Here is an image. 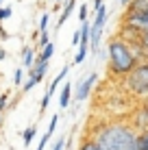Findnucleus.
I'll list each match as a JSON object with an SVG mask.
<instances>
[{"mask_svg": "<svg viewBox=\"0 0 148 150\" xmlns=\"http://www.w3.org/2000/svg\"><path fill=\"white\" fill-rule=\"evenodd\" d=\"M91 139L100 150H137V131L129 122H103L94 128Z\"/></svg>", "mask_w": 148, "mask_h": 150, "instance_id": "obj_1", "label": "nucleus"}, {"mask_svg": "<svg viewBox=\"0 0 148 150\" xmlns=\"http://www.w3.org/2000/svg\"><path fill=\"white\" fill-rule=\"evenodd\" d=\"M107 52H109V74L115 79H124L131 72L135 70V65L140 63L135 50L126 44L124 39L113 37L107 46Z\"/></svg>", "mask_w": 148, "mask_h": 150, "instance_id": "obj_2", "label": "nucleus"}, {"mask_svg": "<svg viewBox=\"0 0 148 150\" xmlns=\"http://www.w3.org/2000/svg\"><path fill=\"white\" fill-rule=\"evenodd\" d=\"M124 87L126 91H131L137 98L148 96V63L146 61H140L135 65V70L129 76H124Z\"/></svg>", "mask_w": 148, "mask_h": 150, "instance_id": "obj_3", "label": "nucleus"}, {"mask_svg": "<svg viewBox=\"0 0 148 150\" xmlns=\"http://www.w3.org/2000/svg\"><path fill=\"white\" fill-rule=\"evenodd\" d=\"M68 72H70V68H68V65H65V68H63V70H61V72H59V74H57V76H55V79H52V83H50V87H48V91H46V94H44V100H42V105H39V113H44V111H46V107H48V102H50V98H52V94H55V91H57V87H59V83H61V81H63V79H65V76H68Z\"/></svg>", "mask_w": 148, "mask_h": 150, "instance_id": "obj_4", "label": "nucleus"}, {"mask_svg": "<svg viewBox=\"0 0 148 150\" xmlns=\"http://www.w3.org/2000/svg\"><path fill=\"white\" fill-rule=\"evenodd\" d=\"M96 81H98V74H89L85 81L81 79L79 87H76V91H74V100H76V102H83L85 98L89 96V91H91V87L96 85Z\"/></svg>", "mask_w": 148, "mask_h": 150, "instance_id": "obj_5", "label": "nucleus"}, {"mask_svg": "<svg viewBox=\"0 0 148 150\" xmlns=\"http://www.w3.org/2000/svg\"><path fill=\"white\" fill-rule=\"evenodd\" d=\"M122 24H129V26L137 28L140 33H148V13H137V15H122Z\"/></svg>", "mask_w": 148, "mask_h": 150, "instance_id": "obj_6", "label": "nucleus"}, {"mask_svg": "<svg viewBox=\"0 0 148 150\" xmlns=\"http://www.w3.org/2000/svg\"><path fill=\"white\" fill-rule=\"evenodd\" d=\"M126 15H137V13H148V0H131L126 7Z\"/></svg>", "mask_w": 148, "mask_h": 150, "instance_id": "obj_7", "label": "nucleus"}, {"mask_svg": "<svg viewBox=\"0 0 148 150\" xmlns=\"http://www.w3.org/2000/svg\"><path fill=\"white\" fill-rule=\"evenodd\" d=\"M70 98H72V83H65L61 87V96H59V107L61 109H68L70 107Z\"/></svg>", "mask_w": 148, "mask_h": 150, "instance_id": "obj_8", "label": "nucleus"}, {"mask_svg": "<svg viewBox=\"0 0 148 150\" xmlns=\"http://www.w3.org/2000/svg\"><path fill=\"white\" fill-rule=\"evenodd\" d=\"M105 22H107V7L103 4V7L96 11V18H94V22H91V26L94 28H105Z\"/></svg>", "mask_w": 148, "mask_h": 150, "instance_id": "obj_9", "label": "nucleus"}, {"mask_svg": "<svg viewBox=\"0 0 148 150\" xmlns=\"http://www.w3.org/2000/svg\"><path fill=\"white\" fill-rule=\"evenodd\" d=\"M35 133H37V124H30V126L24 128V133H22V144L24 146H30V142L35 139Z\"/></svg>", "mask_w": 148, "mask_h": 150, "instance_id": "obj_10", "label": "nucleus"}, {"mask_svg": "<svg viewBox=\"0 0 148 150\" xmlns=\"http://www.w3.org/2000/svg\"><path fill=\"white\" fill-rule=\"evenodd\" d=\"M74 7H76V0H68V4L63 7V11H61V15H59V22H57V26H61V24H63L65 20L70 18V13L74 11Z\"/></svg>", "mask_w": 148, "mask_h": 150, "instance_id": "obj_11", "label": "nucleus"}, {"mask_svg": "<svg viewBox=\"0 0 148 150\" xmlns=\"http://www.w3.org/2000/svg\"><path fill=\"white\" fill-rule=\"evenodd\" d=\"M52 52H55V44L50 41L48 46H44V48H42V52L37 54V59H35V61H46V63H48V61L52 59Z\"/></svg>", "mask_w": 148, "mask_h": 150, "instance_id": "obj_12", "label": "nucleus"}, {"mask_svg": "<svg viewBox=\"0 0 148 150\" xmlns=\"http://www.w3.org/2000/svg\"><path fill=\"white\" fill-rule=\"evenodd\" d=\"M35 59H37V54H35V50L33 48H26L24 50V68L30 70L35 65Z\"/></svg>", "mask_w": 148, "mask_h": 150, "instance_id": "obj_13", "label": "nucleus"}, {"mask_svg": "<svg viewBox=\"0 0 148 150\" xmlns=\"http://www.w3.org/2000/svg\"><path fill=\"white\" fill-rule=\"evenodd\" d=\"M137 150H148V131L137 133Z\"/></svg>", "mask_w": 148, "mask_h": 150, "instance_id": "obj_14", "label": "nucleus"}, {"mask_svg": "<svg viewBox=\"0 0 148 150\" xmlns=\"http://www.w3.org/2000/svg\"><path fill=\"white\" fill-rule=\"evenodd\" d=\"M76 150H100V148L96 146V142H94L91 137H85L83 142L79 144V148H76Z\"/></svg>", "mask_w": 148, "mask_h": 150, "instance_id": "obj_15", "label": "nucleus"}, {"mask_svg": "<svg viewBox=\"0 0 148 150\" xmlns=\"http://www.w3.org/2000/svg\"><path fill=\"white\" fill-rule=\"evenodd\" d=\"M48 24H50V13H44L42 22H39V33H48Z\"/></svg>", "mask_w": 148, "mask_h": 150, "instance_id": "obj_16", "label": "nucleus"}, {"mask_svg": "<svg viewBox=\"0 0 148 150\" xmlns=\"http://www.w3.org/2000/svg\"><path fill=\"white\" fill-rule=\"evenodd\" d=\"M9 107V91L0 94V113H4V109Z\"/></svg>", "mask_w": 148, "mask_h": 150, "instance_id": "obj_17", "label": "nucleus"}, {"mask_svg": "<svg viewBox=\"0 0 148 150\" xmlns=\"http://www.w3.org/2000/svg\"><path fill=\"white\" fill-rule=\"evenodd\" d=\"M79 20H81V24H83V22H87V4H81V7H79Z\"/></svg>", "mask_w": 148, "mask_h": 150, "instance_id": "obj_18", "label": "nucleus"}, {"mask_svg": "<svg viewBox=\"0 0 148 150\" xmlns=\"http://www.w3.org/2000/svg\"><path fill=\"white\" fill-rule=\"evenodd\" d=\"M57 122H59V115H52V120H50V126H48V137H52V133H55V128H57Z\"/></svg>", "mask_w": 148, "mask_h": 150, "instance_id": "obj_19", "label": "nucleus"}, {"mask_svg": "<svg viewBox=\"0 0 148 150\" xmlns=\"http://www.w3.org/2000/svg\"><path fill=\"white\" fill-rule=\"evenodd\" d=\"M7 18H11V9L9 7H0V22H4Z\"/></svg>", "mask_w": 148, "mask_h": 150, "instance_id": "obj_20", "label": "nucleus"}, {"mask_svg": "<svg viewBox=\"0 0 148 150\" xmlns=\"http://www.w3.org/2000/svg\"><path fill=\"white\" fill-rule=\"evenodd\" d=\"M35 85H37V83H35L33 79H28L26 83H24V87H22V91H28V89H33V87H35Z\"/></svg>", "mask_w": 148, "mask_h": 150, "instance_id": "obj_21", "label": "nucleus"}, {"mask_svg": "<svg viewBox=\"0 0 148 150\" xmlns=\"http://www.w3.org/2000/svg\"><path fill=\"white\" fill-rule=\"evenodd\" d=\"M63 148H65V137H61L59 142H57V144L52 146V150H63Z\"/></svg>", "mask_w": 148, "mask_h": 150, "instance_id": "obj_22", "label": "nucleus"}, {"mask_svg": "<svg viewBox=\"0 0 148 150\" xmlns=\"http://www.w3.org/2000/svg\"><path fill=\"white\" fill-rule=\"evenodd\" d=\"M22 76H24V70H15V85H20V83H22Z\"/></svg>", "mask_w": 148, "mask_h": 150, "instance_id": "obj_23", "label": "nucleus"}, {"mask_svg": "<svg viewBox=\"0 0 148 150\" xmlns=\"http://www.w3.org/2000/svg\"><path fill=\"white\" fill-rule=\"evenodd\" d=\"M72 44H74V46H79V44H81V30H76V33H74V37H72Z\"/></svg>", "mask_w": 148, "mask_h": 150, "instance_id": "obj_24", "label": "nucleus"}, {"mask_svg": "<svg viewBox=\"0 0 148 150\" xmlns=\"http://www.w3.org/2000/svg\"><path fill=\"white\" fill-rule=\"evenodd\" d=\"M100 7H103V0H94V9H96V11H98Z\"/></svg>", "mask_w": 148, "mask_h": 150, "instance_id": "obj_25", "label": "nucleus"}, {"mask_svg": "<svg viewBox=\"0 0 148 150\" xmlns=\"http://www.w3.org/2000/svg\"><path fill=\"white\" fill-rule=\"evenodd\" d=\"M120 4H122V7H124V9H126V7H129V4H131V0H120Z\"/></svg>", "mask_w": 148, "mask_h": 150, "instance_id": "obj_26", "label": "nucleus"}, {"mask_svg": "<svg viewBox=\"0 0 148 150\" xmlns=\"http://www.w3.org/2000/svg\"><path fill=\"white\" fill-rule=\"evenodd\" d=\"M142 107H144V109H146V111H148V96H146V98H144V105H142Z\"/></svg>", "mask_w": 148, "mask_h": 150, "instance_id": "obj_27", "label": "nucleus"}, {"mask_svg": "<svg viewBox=\"0 0 148 150\" xmlns=\"http://www.w3.org/2000/svg\"><path fill=\"white\" fill-rule=\"evenodd\" d=\"M4 57H7V52H4V50H2V48H0V61H2V59H4Z\"/></svg>", "mask_w": 148, "mask_h": 150, "instance_id": "obj_28", "label": "nucleus"}, {"mask_svg": "<svg viewBox=\"0 0 148 150\" xmlns=\"http://www.w3.org/2000/svg\"><path fill=\"white\" fill-rule=\"evenodd\" d=\"M144 61H146V63H148V52H146V54H144Z\"/></svg>", "mask_w": 148, "mask_h": 150, "instance_id": "obj_29", "label": "nucleus"}, {"mask_svg": "<svg viewBox=\"0 0 148 150\" xmlns=\"http://www.w3.org/2000/svg\"><path fill=\"white\" fill-rule=\"evenodd\" d=\"M0 126H2V113H0Z\"/></svg>", "mask_w": 148, "mask_h": 150, "instance_id": "obj_30", "label": "nucleus"}, {"mask_svg": "<svg viewBox=\"0 0 148 150\" xmlns=\"http://www.w3.org/2000/svg\"><path fill=\"white\" fill-rule=\"evenodd\" d=\"M0 7H2V0H0Z\"/></svg>", "mask_w": 148, "mask_h": 150, "instance_id": "obj_31", "label": "nucleus"}, {"mask_svg": "<svg viewBox=\"0 0 148 150\" xmlns=\"http://www.w3.org/2000/svg\"><path fill=\"white\" fill-rule=\"evenodd\" d=\"M55 2H61V0H55Z\"/></svg>", "mask_w": 148, "mask_h": 150, "instance_id": "obj_32", "label": "nucleus"}]
</instances>
